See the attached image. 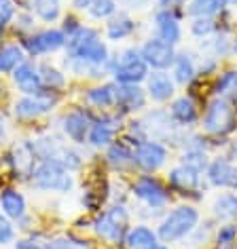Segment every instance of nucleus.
Segmentation results:
<instances>
[{
  "instance_id": "8",
  "label": "nucleus",
  "mask_w": 237,
  "mask_h": 249,
  "mask_svg": "<svg viewBox=\"0 0 237 249\" xmlns=\"http://www.w3.org/2000/svg\"><path fill=\"white\" fill-rule=\"evenodd\" d=\"M66 45V34L61 30H45V32H39L34 36H30L23 42V47L28 49L30 55H40V53H51L58 51Z\"/></svg>"
},
{
  "instance_id": "21",
  "label": "nucleus",
  "mask_w": 237,
  "mask_h": 249,
  "mask_svg": "<svg viewBox=\"0 0 237 249\" xmlns=\"http://www.w3.org/2000/svg\"><path fill=\"white\" fill-rule=\"evenodd\" d=\"M212 211L220 220H235L237 217V195L224 192V195L216 196L212 203Z\"/></svg>"
},
{
  "instance_id": "30",
  "label": "nucleus",
  "mask_w": 237,
  "mask_h": 249,
  "mask_svg": "<svg viewBox=\"0 0 237 249\" xmlns=\"http://www.w3.org/2000/svg\"><path fill=\"white\" fill-rule=\"evenodd\" d=\"M132 32H134V21L125 15L115 17V19L108 23V28H106V34H108L110 40H121V38H125V36H129Z\"/></svg>"
},
{
  "instance_id": "40",
  "label": "nucleus",
  "mask_w": 237,
  "mask_h": 249,
  "mask_svg": "<svg viewBox=\"0 0 237 249\" xmlns=\"http://www.w3.org/2000/svg\"><path fill=\"white\" fill-rule=\"evenodd\" d=\"M93 2H96V0H72L74 9H89Z\"/></svg>"
},
{
  "instance_id": "5",
  "label": "nucleus",
  "mask_w": 237,
  "mask_h": 249,
  "mask_svg": "<svg viewBox=\"0 0 237 249\" xmlns=\"http://www.w3.org/2000/svg\"><path fill=\"white\" fill-rule=\"evenodd\" d=\"M112 74H115L117 83L121 85H138L148 78V64L142 59L140 51L127 49L121 53V57L112 68Z\"/></svg>"
},
{
  "instance_id": "37",
  "label": "nucleus",
  "mask_w": 237,
  "mask_h": 249,
  "mask_svg": "<svg viewBox=\"0 0 237 249\" xmlns=\"http://www.w3.org/2000/svg\"><path fill=\"white\" fill-rule=\"evenodd\" d=\"M218 245H231L237 239V226L235 224H227V226H220L218 230Z\"/></svg>"
},
{
  "instance_id": "43",
  "label": "nucleus",
  "mask_w": 237,
  "mask_h": 249,
  "mask_svg": "<svg viewBox=\"0 0 237 249\" xmlns=\"http://www.w3.org/2000/svg\"><path fill=\"white\" fill-rule=\"evenodd\" d=\"M148 249H167V247H165V245H159V243H155V245L148 247Z\"/></svg>"
},
{
  "instance_id": "9",
  "label": "nucleus",
  "mask_w": 237,
  "mask_h": 249,
  "mask_svg": "<svg viewBox=\"0 0 237 249\" xmlns=\"http://www.w3.org/2000/svg\"><path fill=\"white\" fill-rule=\"evenodd\" d=\"M165 160H167V150L157 142H140L138 148L134 150V163L146 171L159 169Z\"/></svg>"
},
{
  "instance_id": "1",
  "label": "nucleus",
  "mask_w": 237,
  "mask_h": 249,
  "mask_svg": "<svg viewBox=\"0 0 237 249\" xmlns=\"http://www.w3.org/2000/svg\"><path fill=\"white\" fill-rule=\"evenodd\" d=\"M68 53L72 59H80L93 66H102L108 59V49L99 40L98 32L89 28H79L77 32L68 36Z\"/></svg>"
},
{
  "instance_id": "11",
  "label": "nucleus",
  "mask_w": 237,
  "mask_h": 249,
  "mask_svg": "<svg viewBox=\"0 0 237 249\" xmlns=\"http://www.w3.org/2000/svg\"><path fill=\"white\" fill-rule=\"evenodd\" d=\"M134 195L138 198H142L148 207H163L167 203L165 188L153 178H140L134 186Z\"/></svg>"
},
{
  "instance_id": "32",
  "label": "nucleus",
  "mask_w": 237,
  "mask_h": 249,
  "mask_svg": "<svg viewBox=\"0 0 237 249\" xmlns=\"http://www.w3.org/2000/svg\"><path fill=\"white\" fill-rule=\"evenodd\" d=\"M39 74H40L42 85H45V87H51V89L64 87V83H66L64 74H61L59 70H55V68H51V66H47V64H45V66H40Z\"/></svg>"
},
{
  "instance_id": "4",
  "label": "nucleus",
  "mask_w": 237,
  "mask_h": 249,
  "mask_svg": "<svg viewBox=\"0 0 237 249\" xmlns=\"http://www.w3.org/2000/svg\"><path fill=\"white\" fill-rule=\"evenodd\" d=\"M237 127V112L233 104L224 97H216L208 104L203 114V129L214 135H227Z\"/></svg>"
},
{
  "instance_id": "36",
  "label": "nucleus",
  "mask_w": 237,
  "mask_h": 249,
  "mask_svg": "<svg viewBox=\"0 0 237 249\" xmlns=\"http://www.w3.org/2000/svg\"><path fill=\"white\" fill-rule=\"evenodd\" d=\"M191 32L195 36H199V38L210 36L214 32V21H212V17H195L191 23Z\"/></svg>"
},
{
  "instance_id": "10",
  "label": "nucleus",
  "mask_w": 237,
  "mask_h": 249,
  "mask_svg": "<svg viewBox=\"0 0 237 249\" xmlns=\"http://www.w3.org/2000/svg\"><path fill=\"white\" fill-rule=\"evenodd\" d=\"M55 106V97L40 95H26L15 102V116L17 118H39Z\"/></svg>"
},
{
  "instance_id": "26",
  "label": "nucleus",
  "mask_w": 237,
  "mask_h": 249,
  "mask_svg": "<svg viewBox=\"0 0 237 249\" xmlns=\"http://www.w3.org/2000/svg\"><path fill=\"white\" fill-rule=\"evenodd\" d=\"M227 7V0H191L189 13L193 17H212Z\"/></svg>"
},
{
  "instance_id": "33",
  "label": "nucleus",
  "mask_w": 237,
  "mask_h": 249,
  "mask_svg": "<svg viewBox=\"0 0 237 249\" xmlns=\"http://www.w3.org/2000/svg\"><path fill=\"white\" fill-rule=\"evenodd\" d=\"M108 160L115 167H125L134 160V152H129L123 144H115V146H110V150H108Z\"/></svg>"
},
{
  "instance_id": "19",
  "label": "nucleus",
  "mask_w": 237,
  "mask_h": 249,
  "mask_svg": "<svg viewBox=\"0 0 237 249\" xmlns=\"http://www.w3.org/2000/svg\"><path fill=\"white\" fill-rule=\"evenodd\" d=\"M125 243L129 249H148L157 243V232H153V230L146 226H136L127 232Z\"/></svg>"
},
{
  "instance_id": "23",
  "label": "nucleus",
  "mask_w": 237,
  "mask_h": 249,
  "mask_svg": "<svg viewBox=\"0 0 237 249\" xmlns=\"http://www.w3.org/2000/svg\"><path fill=\"white\" fill-rule=\"evenodd\" d=\"M170 182L176 186V188H180V190L186 192V190L197 188V184H199V173L193 171V169H189V167H184V165H180V167H176V169H172Z\"/></svg>"
},
{
  "instance_id": "20",
  "label": "nucleus",
  "mask_w": 237,
  "mask_h": 249,
  "mask_svg": "<svg viewBox=\"0 0 237 249\" xmlns=\"http://www.w3.org/2000/svg\"><path fill=\"white\" fill-rule=\"evenodd\" d=\"M0 205H2L4 213L9 217H15V220H20L26 213V198L17 190H4L2 196H0Z\"/></svg>"
},
{
  "instance_id": "34",
  "label": "nucleus",
  "mask_w": 237,
  "mask_h": 249,
  "mask_svg": "<svg viewBox=\"0 0 237 249\" xmlns=\"http://www.w3.org/2000/svg\"><path fill=\"white\" fill-rule=\"evenodd\" d=\"M89 13H91V17H96V19H106V17L117 13V2L115 0H96L89 7Z\"/></svg>"
},
{
  "instance_id": "28",
  "label": "nucleus",
  "mask_w": 237,
  "mask_h": 249,
  "mask_svg": "<svg viewBox=\"0 0 237 249\" xmlns=\"http://www.w3.org/2000/svg\"><path fill=\"white\" fill-rule=\"evenodd\" d=\"M193 76H195V64L189 55H176L174 59V78L178 80L180 85L191 83Z\"/></svg>"
},
{
  "instance_id": "41",
  "label": "nucleus",
  "mask_w": 237,
  "mask_h": 249,
  "mask_svg": "<svg viewBox=\"0 0 237 249\" xmlns=\"http://www.w3.org/2000/svg\"><path fill=\"white\" fill-rule=\"evenodd\" d=\"M7 123H4V118L2 116H0V146H2L4 144V140H7Z\"/></svg>"
},
{
  "instance_id": "2",
  "label": "nucleus",
  "mask_w": 237,
  "mask_h": 249,
  "mask_svg": "<svg viewBox=\"0 0 237 249\" xmlns=\"http://www.w3.org/2000/svg\"><path fill=\"white\" fill-rule=\"evenodd\" d=\"M199 222V211L193 205H180L174 211H170L163 222L159 224L157 236L163 243H176L180 239H184L186 234H191L197 228Z\"/></svg>"
},
{
  "instance_id": "7",
  "label": "nucleus",
  "mask_w": 237,
  "mask_h": 249,
  "mask_svg": "<svg viewBox=\"0 0 237 249\" xmlns=\"http://www.w3.org/2000/svg\"><path fill=\"white\" fill-rule=\"evenodd\" d=\"M142 59L146 61L155 70H165V68L174 66V59H176V51H174V45L161 40V38H151L144 42L142 47Z\"/></svg>"
},
{
  "instance_id": "42",
  "label": "nucleus",
  "mask_w": 237,
  "mask_h": 249,
  "mask_svg": "<svg viewBox=\"0 0 237 249\" xmlns=\"http://www.w3.org/2000/svg\"><path fill=\"white\" fill-rule=\"evenodd\" d=\"M229 188L237 190V167H233V173H231V182H229Z\"/></svg>"
},
{
  "instance_id": "31",
  "label": "nucleus",
  "mask_w": 237,
  "mask_h": 249,
  "mask_svg": "<svg viewBox=\"0 0 237 249\" xmlns=\"http://www.w3.org/2000/svg\"><path fill=\"white\" fill-rule=\"evenodd\" d=\"M34 11L42 21H55L59 17V0H34Z\"/></svg>"
},
{
  "instance_id": "24",
  "label": "nucleus",
  "mask_w": 237,
  "mask_h": 249,
  "mask_svg": "<svg viewBox=\"0 0 237 249\" xmlns=\"http://www.w3.org/2000/svg\"><path fill=\"white\" fill-rule=\"evenodd\" d=\"M87 138H89V144L96 146V148L108 146L112 142V138H115V127H112V123H108V121H99L96 124H91Z\"/></svg>"
},
{
  "instance_id": "38",
  "label": "nucleus",
  "mask_w": 237,
  "mask_h": 249,
  "mask_svg": "<svg viewBox=\"0 0 237 249\" xmlns=\"http://www.w3.org/2000/svg\"><path fill=\"white\" fill-rule=\"evenodd\" d=\"M13 15H15L13 0H0V28L7 26V23L13 19Z\"/></svg>"
},
{
  "instance_id": "13",
  "label": "nucleus",
  "mask_w": 237,
  "mask_h": 249,
  "mask_svg": "<svg viewBox=\"0 0 237 249\" xmlns=\"http://www.w3.org/2000/svg\"><path fill=\"white\" fill-rule=\"evenodd\" d=\"M89 129H91L89 116H87L83 110H74L64 118V131L68 138L72 142H77V144H83L85 138L89 135Z\"/></svg>"
},
{
  "instance_id": "17",
  "label": "nucleus",
  "mask_w": 237,
  "mask_h": 249,
  "mask_svg": "<svg viewBox=\"0 0 237 249\" xmlns=\"http://www.w3.org/2000/svg\"><path fill=\"white\" fill-rule=\"evenodd\" d=\"M231 173H233V165L227 159H216L208 165V179L212 186H218V188H229Z\"/></svg>"
},
{
  "instance_id": "15",
  "label": "nucleus",
  "mask_w": 237,
  "mask_h": 249,
  "mask_svg": "<svg viewBox=\"0 0 237 249\" xmlns=\"http://www.w3.org/2000/svg\"><path fill=\"white\" fill-rule=\"evenodd\" d=\"M148 80V95L155 102H167L172 95H174V80L167 76L163 70L151 74V76L146 78Z\"/></svg>"
},
{
  "instance_id": "39",
  "label": "nucleus",
  "mask_w": 237,
  "mask_h": 249,
  "mask_svg": "<svg viewBox=\"0 0 237 249\" xmlns=\"http://www.w3.org/2000/svg\"><path fill=\"white\" fill-rule=\"evenodd\" d=\"M15 230L11 226V222L4 215H0V245H7V243L13 241Z\"/></svg>"
},
{
  "instance_id": "29",
  "label": "nucleus",
  "mask_w": 237,
  "mask_h": 249,
  "mask_svg": "<svg viewBox=\"0 0 237 249\" xmlns=\"http://www.w3.org/2000/svg\"><path fill=\"white\" fill-rule=\"evenodd\" d=\"M20 64H23V51L21 47L9 45L0 49V72H11Z\"/></svg>"
},
{
  "instance_id": "27",
  "label": "nucleus",
  "mask_w": 237,
  "mask_h": 249,
  "mask_svg": "<svg viewBox=\"0 0 237 249\" xmlns=\"http://www.w3.org/2000/svg\"><path fill=\"white\" fill-rule=\"evenodd\" d=\"M214 91L218 97L224 99H237V70H227L220 74V78L216 80Z\"/></svg>"
},
{
  "instance_id": "16",
  "label": "nucleus",
  "mask_w": 237,
  "mask_h": 249,
  "mask_svg": "<svg viewBox=\"0 0 237 249\" xmlns=\"http://www.w3.org/2000/svg\"><path fill=\"white\" fill-rule=\"evenodd\" d=\"M157 32H159V38L170 42V45H176L180 36H182L180 23L170 11H159L157 13Z\"/></svg>"
},
{
  "instance_id": "6",
  "label": "nucleus",
  "mask_w": 237,
  "mask_h": 249,
  "mask_svg": "<svg viewBox=\"0 0 237 249\" xmlns=\"http://www.w3.org/2000/svg\"><path fill=\"white\" fill-rule=\"evenodd\" d=\"M127 224V211L123 207H112L110 211H106L96 220V232L98 236H102L108 243H118L123 239V230Z\"/></svg>"
},
{
  "instance_id": "35",
  "label": "nucleus",
  "mask_w": 237,
  "mask_h": 249,
  "mask_svg": "<svg viewBox=\"0 0 237 249\" xmlns=\"http://www.w3.org/2000/svg\"><path fill=\"white\" fill-rule=\"evenodd\" d=\"M182 165L197 173H201L205 167H208V159H205V154L201 150H189V152H184V157H182Z\"/></svg>"
},
{
  "instance_id": "12",
  "label": "nucleus",
  "mask_w": 237,
  "mask_h": 249,
  "mask_svg": "<svg viewBox=\"0 0 237 249\" xmlns=\"http://www.w3.org/2000/svg\"><path fill=\"white\" fill-rule=\"evenodd\" d=\"M13 80L26 95H40L42 87H45L40 80L39 70L32 64H28V61H23V64H20L13 70Z\"/></svg>"
},
{
  "instance_id": "3",
  "label": "nucleus",
  "mask_w": 237,
  "mask_h": 249,
  "mask_svg": "<svg viewBox=\"0 0 237 249\" xmlns=\"http://www.w3.org/2000/svg\"><path fill=\"white\" fill-rule=\"evenodd\" d=\"M32 184L40 190H51V192H68L72 188V176L59 160L47 159L39 167H34Z\"/></svg>"
},
{
  "instance_id": "18",
  "label": "nucleus",
  "mask_w": 237,
  "mask_h": 249,
  "mask_svg": "<svg viewBox=\"0 0 237 249\" xmlns=\"http://www.w3.org/2000/svg\"><path fill=\"white\" fill-rule=\"evenodd\" d=\"M170 112H172L174 121H178L182 124H189V123H193L197 118V106H195V102H193L191 97H186V95L174 99Z\"/></svg>"
},
{
  "instance_id": "44",
  "label": "nucleus",
  "mask_w": 237,
  "mask_h": 249,
  "mask_svg": "<svg viewBox=\"0 0 237 249\" xmlns=\"http://www.w3.org/2000/svg\"><path fill=\"white\" fill-rule=\"evenodd\" d=\"M235 51H237V40H235Z\"/></svg>"
},
{
  "instance_id": "22",
  "label": "nucleus",
  "mask_w": 237,
  "mask_h": 249,
  "mask_svg": "<svg viewBox=\"0 0 237 249\" xmlns=\"http://www.w3.org/2000/svg\"><path fill=\"white\" fill-rule=\"evenodd\" d=\"M13 157H15V167L23 173H32L34 171V160H36V150H34V144L30 142H21V144L15 146L13 150Z\"/></svg>"
},
{
  "instance_id": "14",
  "label": "nucleus",
  "mask_w": 237,
  "mask_h": 249,
  "mask_svg": "<svg viewBox=\"0 0 237 249\" xmlns=\"http://www.w3.org/2000/svg\"><path fill=\"white\" fill-rule=\"evenodd\" d=\"M144 104H146V95L138 85H121L117 89V106L125 112L140 110L144 108Z\"/></svg>"
},
{
  "instance_id": "25",
  "label": "nucleus",
  "mask_w": 237,
  "mask_h": 249,
  "mask_svg": "<svg viewBox=\"0 0 237 249\" xmlns=\"http://www.w3.org/2000/svg\"><path fill=\"white\" fill-rule=\"evenodd\" d=\"M87 102L99 108H108V106L117 104V87L115 85H102L96 89L87 91Z\"/></svg>"
}]
</instances>
